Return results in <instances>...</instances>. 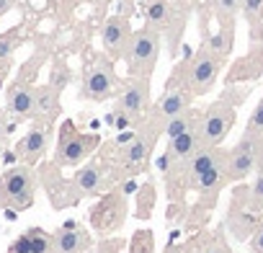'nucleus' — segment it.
Wrapping results in <instances>:
<instances>
[{
    "mask_svg": "<svg viewBox=\"0 0 263 253\" xmlns=\"http://www.w3.org/2000/svg\"><path fill=\"white\" fill-rule=\"evenodd\" d=\"M34 196H36V178L31 166L21 163L0 176V207L24 212L34 204Z\"/></svg>",
    "mask_w": 263,
    "mask_h": 253,
    "instance_id": "6e6552de",
    "label": "nucleus"
},
{
    "mask_svg": "<svg viewBox=\"0 0 263 253\" xmlns=\"http://www.w3.org/2000/svg\"><path fill=\"white\" fill-rule=\"evenodd\" d=\"M142 11H145V21L147 26L158 29L160 34H165L173 24L176 8L168 3V0H142Z\"/></svg>",
    "mask_w": 263,
    "mask_h": 253,
    "instance_id": "6ab92c4d",
    "label": "nucleus"
},
{
    "mask_svg": "<svg viewBox=\"0 0 263 253\" xmlns=\"http://www.w3.org/2000/svg\"><path fill=\"white\" fill-rule=\"evenodd\" d=\"M111 171H116V168H114V163H108V158H93V160L83 163L80 171L70 181L72 202L93 196V194H101L106 189V184H108Z\"/></svg>",
    "mask_w": 263,
    "mask_h": 253,
    "instance_id": "9b49d317",
    "label": "nucleus"
},
{
    "mask_svg": "<svg viewBox=\"0 0 263 253\" xmlns=\"http://www.w3.org/2000/svg\"><path fill=\"white\" fill-rule=\"evenodd\" d=\"M186 181L201 196H217V191L227 184V153L222 148L204 145L186 166Z\"/></svg>",
    "mask_w": 263,
    "mask_h": 253,
    "instance_id": "f03ea898",
    "label": "nucleus"
},
{
    "mask_svg": "<svg viewBox=\"0 0 263 253\" xmlns=\"http://www.w3.org/2000/svg\"><path fill=\"white\" fill-rule=\"evenodd\" d=\"M260 145L263 140L245 132L232 150H227V184H237L250 178L260 166Z\"/></svg>",
    "mask_w": 263,
    "mask_h": 253,
    "instance_id": "1a4fd4ad",
    "label": "nucleus"
},
{
    "mask_svg": "<svg viewBox=\"0 0 263 253\" xmlns=\"http://www.w3.org/2000/svg\"><path fill=\"white\" fill-rule=\"evenodd\" d=\"M121 78L114 70V60L108 55H98L83 73V83H80V101H96L103 103L108 98H116V93L121 91Z\"/></svg>",
    "mask_w": 263,
    "mask_h": 253,
    "instance_id": "423d86ee",
    "label": "nucleus"
},
{
    "mask_svg": "<svg viewBox=\"0 0 263 253\" xmlns=\"http://www.w3.org/2000/svg\"><path fill=\"white\" fill-rule=\"evenodd\" d=\"M245 207L248 212H263V166L253 173V184L245 189Z\"/></svg>",
    "mask_w": 263,
    "mask_h": 253,
    "instance_id": "4be33fe9",
    "label": "nucleus"
},
{
    "mask_svg": "<svg viewBox=\"0 0 263 253\" xmlns=\"http://www.w3.org/2000/svg\"><path fill=\"white\" fill-rule=\"evenodd\" d=\"M49 137H52V130L47 121H36L31 130L16 142V158L26 166H36L47 150H49Z\"/></svg>",
    "mask_w": 263,
    "mask_h": 253,
    "instance_id": "ddd939ff",
    "label": "nucleus"
},
{
    "mask_svg": "<svg viewBox=\"0 0 263 253\" xmlns=\"http://www.w3.org/2000/svg\"><path fill=\"white\" fill-rule=\"evenodd\" d=\"M194 93L189 91V85H168V91L153 103V109H150V114H147V124H153L155 130H160V135H163V127L171 121V119H176L178 114H183V111H189L191 106H194Z\"/></svg>",
    "mask_w": 263,
    "mask_h": 253,
    "instance_id": "9d476101",
    "label": "nucleus"
},
{
    "mask_svg": "<svg viewBox=\"0 0 263 253\" xmlns=\"http://www.w3.org/2000/svg\"><path fill=\"white\" fill-rule=\"evenodd\" d=\"M132 37H135V29H132L126 16H121V13L108 16L106 24H103V31H101V49H103V55H108L114 62L124 60Z\"/></svg>",
    "mask_w": 263,
    "mask_h": 253,
    "instance_id": "f8f14e48",
    "label": "nucleus"
},
{
    "mask_svg": "<svg viewBox=\"0 0 263 253\" xmlns=\"http://www.w3.org/2000/svg\"><path fill=\"white\" fill-rule=\"evenodd\" d=\"M199 121H201V111H199L196 106H191L189 111L178 114L176 119H171V121L163 127V135H165V140H173V137H178V135H183V132H189V130H196Z\"/></svg>",
    "mask_w": 263,
    "mask_h": 253,
    "instance_id": "412c9836",
    "label": "nucleus"
},
{
    "mask_svg": "<svg viewBox=\"0 0 263 253\" xmlns=\"http://www.w3.org/2000/svg\"><path fill=\"white\" fill-rule=\"evenodd\" d=\"M36 96H39V88H34V85H29L24 80H16L6 91V109H8V114H13L16 119L36 116Z\"/></svg>",
    "mask_w": 263,
    "mask_h": 253,
    "instance_id": "2eb2a0df",
    "label": "nucleus"
},
{
    "mask_svg": "<svg viewBox=\"0 0 263 253\" xmlns=\"http://www.w3.org/2000/svg\"><path fill=\"white\" fill-rule=\"evenodd\" d=\"M230 55V47L222 39L204 42L186 62V85L194 96H206L222 73V62Z\"/></svg>",
    "mask_w": 263,
    "mask_h": 253,
    "instance_id": "f257e3e1",
    "label": "nucleus"
},
{
    "mask_svg": "<svg viewBox=\"0 0 263 253\" xmlns=\"http://www.w3.org/2000/svg\"><path fill=\"white\" fill-rule=\"evenodd\" d=\"M260 166H263V145H260ZM260 166H258V168H260Z\"/></svg>",
    "mask_w": 263,
    "mask_h": 253,
    "instance_id": "2f4dec72",
    "label": "nucleus"
},
{
    "mask_svg": "<svg viewBox=\"0 0 263 253\" xmlns=\"http://www.w3.org/2000/svg\"><path fill=\"white\" fill-rule=\"evenodd\" d=\"M199 253H230V245H227V240L222 235H214L199 248Z\"/></svg>",
    "mask_w": 263,
    "mask_h": 253,
    "instance_id": "a878e982",
    "label": "nucleus"
},
{
    "mask_svg": "<svg viewBox=\"0 0 263 253\" xmlns=\"http://www.w3.org/2000/svg\"><path fill=\"white\" fill-rule=\"evenodd\" d=\"M21 44V37H18V29L13 31H6L0 34V65H6L11 60V55L16 52V47Z\"/></svg>",
    "mask_w": 263,
    "mask_h": 253,
    "instance_id": "b1692460",
    "label": "nucleus"
},
{
    "mask_svg": "<svg viewBox=\"0 0 263 253\" xmlns=\"http://www.w3.org/2000/svg\"><path fill=\"white\" fill-rule=\"evenodd\" d=\"M3 78H6V67L0 65V85H3Z\"/></svg>",
    "mask_w": 263,
    "mask_h": 253,
    "instance_id": "c756f323",
    "label": "nucleus"
},
{
    "mask_svg": "<svg viewBox=\"0 0 263 253\" xmlns=\"http://www.w3.org/2000/svg\"><path fill=\"white\" fill-rule=\"evenodd\" d=\"M160 47H163V34L153 26H142L135 31L129 42V49L124 55V65L126 73L132 78H153L155 67H158V57H160Z\"/></svg>",
    "mask_w": 263,
    "mask_h": 253,
    "instance_id": "7ed1b4c3",
    "label": "nucleus"
},
{
    "mask_svg": "<svg viewBox=\"0 0 263 253\" xmlns=\"http://www.w3.org/2000/svg\"><path fill=\"white\" fill-rule=\"evenodd\" d=\"M90 220L98 230H114L124 222V196H106L101 204L93 207Z\"/></svg>",
    "mask_w": 263,
    "mask_h": 253,
    "instance_id": "dca6fc26",
    "label": "nucleus"
},
{
    "mask_svg": "<svg viewBox=\"0 0 263 253\" xmlns=\"http://www.w3.org/2000/svg\"><path fill=\"white\" fill-rule=\"evenodd\" d=\"M3 121H6V114H3V109H0V127H3Z\"/></svg>",
    "mask_w": 263,
    "mask_h": 253,
    "instance_id": "7c9ffc66",
    "label": "nucleus"
},
{
    "mask_svg": "<svg viewBox=\"0 0 263 253\" xmlns=\"http://www.w3.org/2000/svg\"><path fill=\"white\" fill-rule=\"evenodd\" d=\"M129 253H153V238L150 232H137L132 240V250Z\"/></svg>",
    "mask_w": 263,
    "mask_h": 253,
    "instance_id": "bb28decb",
    "label": "nucleus"
},
{
    "mask_svg": "<svg viewBox=\"0 0 263 253\" xmlns=\"http://www.w3.org/2000/svg\"><path fill=\"white\" fill-rule=\"evenodd\" d=\"M245 24H248V34L253 44H260L263 37V0H242V8H240Z\"/></svg>",
    "mask_w": 263,
    "mask_h": 253,
    "instance_id": "aec40b11",
    "label": "nucleus"
},
{
    "mask_svg": "<svg viewBox=\"0 0 263 253\" xmlns=\"http://www.w3.org/2000/svg\"><path fill=\"white\" fill-rule=\"evenodd\" d=\"M204 145H201V137H199V127L196 130H189V132H183V135H178V137H173V140H168V153L181 163V166H189V160L201 150Z\"/></svg>",
    "mask_w": 263,
    "mask_h": 253,
    "instance_id": "a211bd4d",
    "label": "nucleus"
},
{
    "mask_svg": "<svg viewBox=\"0 0 263 253\" xmlns=\"http://www.w3.org/2000/svg\"><path fill=\"white\" fill-rule=\"evenodd\" d=\"M245 96H248V91L240 93V96H235V98L222 96V98H217L214 103H209V106L201 111V121H199V137H201V145L219 148V145L227 140L230 130L235 127V116H237L235 109H237V103H240Z\"/></svg>",
    "mask_w": 263,
    "mask_h": 253,
    "instance_id": "20e7f679",
    "label": "nucleus"
},
{
    "mask_svg": "<svg viewBox=\"0 0 263 253\" xmlns=\"http://www.w3.org/2000/svg\"><path fill=\"white\" fill-rule=\"evenodd\" d=\"M248 245H250L253 253H263V222L253 227V232L248 238Z\"/></svg>",
    "mask_w": 263,
    "mask_h": 253,
    "instance_id": "cd10ccee",
    "label": "nucleus"
},
{
    "mask_svg": "<svg viewBox=\"0 0 263 253\" xmlns=\"http://www.w3.org/2000/svg\"><path fill=\"white\" fill-rule=\"evenodd\" d=\"M90 248V232L80 222H65L52 232V253H85Z\"/></svg>",
    "mask_w": 263,
    "mask_h": 253,
    "instance_id": "4468645a",
    "label": "nucleus"
},
{
    "mask_svg": "<svg viewBox=\"0 0 263 253\" xmlns=\"http://www.w3.org/2000/svg\"><path fill=\"white\" fill-rule=\"evenodd\" d=\"M98 145H101V135H85L75 127L72 119H65L62 127H60V137H57L54 166H60V168L83 166L96 153Z\"/></svg>",
    "mask_w": 263,
    "mask_h": 253,
    "instance_id": "39448f33",
    "label": "nucleus"
},
{
    "mask_svg": "<svg viewBox=\"0 0 263 253\" xmlns=\"http://www.w3.org/2000/svg\"><path fill=\"white\" fill-rule=\"evenodd\" d=\"M150 109H153L150 80L147 78H132V75H126L124 83H121V91L114 98V109L111 111L126 116L129 124L137 130V127H142V121L147 119Z\"/></svg>",
    "mask_w": 263,
    "mask_h": 253,
    "instance_id": "0eeeda50",
    "label": "nucleus"
},
{
    "mask_svg": "<svg viewBox=\"0 0 263 253\" xmlns=\"http://www.w3.org/2000/svg\"><path fill=\"white\" fill-rule=\"evenodd\" d=\"M245 132H250V135H255V137L263 140V96H260V101L255 103V109H253V114L248 119Z\"/></svg>",
    "mask_w": 263,
    "mask_h": 253,
    "instance_id": "393cba45",
    "label": "nucleus"
},
{
    "mask_svg": "<svg viewBox=\"0 0 263 253\" xmlns=\"http://www.w3.org/2000/svg\"><path fill=\"white\" fill-rule=\"evenodd\" d=\"M8 253H52V235L42 227H31L8 245Z\"/></svg>",
    "mask_w": 263,
    "mask_h": 253,
    "instance_id": "f3484780",
    "label": "nucleus"
},
{
    "mask_svg": "<svg viewBox=\"0 0 263 253\" xmlns=\"http://www.w3.org/2000/svg\"><path fill=\"white\" fill-rule=\"evenodd\" d=\"M214 8L219 13L222 26H232V19L240 13L242 8V0H214Z\"/></svg>",
    "mask_w": 263,
    "mask_h": 253,
    "instance_id": "5701e85b",
    "label": "nucleus"
},
{
    "mask_svg": "<svg viewBox=\"0 0 263 253\" xmlns=\"http://www.w3.org/2000/svg\"><path fill=\"white\" fill-rule=\"evenodd\" d=\"M11 8H13V0H0V16L8 13Z\"/></svg>",
    "mask_w": 263,
    "mask_h": 253,
    "instance_id": "c85d7f7f",
    "label": "nucleus"
}]
</instances>
